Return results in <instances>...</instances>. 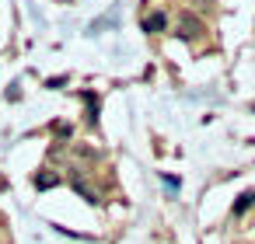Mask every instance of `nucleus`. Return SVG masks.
I'll use <instances>...</instances> for the list:
<instances>
[{"label":"nucleus","instance_id":"obj_1","mask_svg":"<svg viewBox=\"0 0 255 244\" xmlns=\"http://www.w3.org/2000/svg\"><path fill=\"white\" fill-rule=\"evenodd\" d=\"M178 32H182V39H196V35L203 32V21H199L196 14L182 11V14H178Z\"/></svg>","mask_w":255,"mask_h":244},{"label":"nucleus","instance_id":"obj_2","mask_svg":"<svg viewBox=\"0 0 255 244\" xmlns=\"http://www.w3.org/2000/svg\"><path fill=\"white\" fill-rule=\"evenodd\" d=\"M168 28V14H161V11H154V14H147V21H143V32H150V35H157V32H164Z\"/></svg>","mask_w":255,"mask_h":244},{"label":"nucleus","instance_id":"obj_3","mask_svg":"<svg viewBox=\"0 0 255 244\" xmlns=\"http://www.w3.org/2000/svg\"><path fill=\"white\" fill-rule=\"evenodd\" d=\"M248 206H255V192H245V195L234 202V216H238V213H245Z\"/></svg>","mask_w":255,"mask_h":244},{"label":"nucleus","instance_id":"obj_4","mask_svg":"<svg viewBox=\"0 0 255 244\" xmlns=\"http://www.w3.org/2000/svg\"><path fill=\"white\" fill-rule=\"evenodd\" d=\"M56 181H60L56 174H39V178H35V185H39V188H53Z\"/></svg>","mask_w":255,"mask_h":244}]
</instances>
